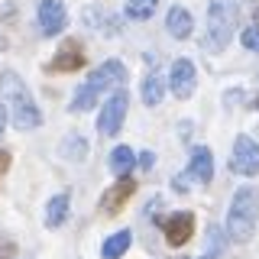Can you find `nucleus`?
I'll use <instances>...</instances> for the list:
<instances>
[{"instance_id": "1a4fd4ad", "label": "nucleus", "mask_w": 259, "mask_h": 259, "mask_svg": "<svg viewBox=\"0 0 259 259\" xmlns=\"http://www.w3.org/2000/svg\"><path fill=\"white\" fill-rule=\"evenodd\" d=\"M194 84H198V71H194V65L188 59H178L172 65V75H168V88H172V94L178 101H188L194 94Z\"/></svg>"}, {"instance_id": "bb28decb", "label": "nucleus", "mask_w": 259, "mask_h": 259, "mask_svg": "<svg viewBox=\"0 0 259 259\" xmlns=\"http://www.w3.org/2000/svg\"><path fill=\"white\" fill-rule=\"evenodd\" d=\"M253 20H256L253 26H259V4H256V10H253Z\"/></svg>"}, {"instance_id": "f8f14e48", "label": "nucleus", "mask_w": 259, "mask_h": 259, "mask_svg": "<svg viewBox=\"0 0 259 259\" xmlns=\"http://www.w3.org/2000/svg\"><path fill=\"white\" fill-rule=\"evenodd\" d=\"M188 175H191L198 185H210V178H214V156H210L207 146H194V149H191Z\"/></svg>"}, {"instance_id": "4be33fe9", "label": "nucleus", "mask_w": 259, "mask_h": 259, "mask_svg": "<svg viewBox=\"0 0 259 259\" xmlns=\"http://www.w3.org/2000/svg\"><path fill=\"white\" fill-rule=\"evenodd\" d=\"M240 42L249 49V52H259V26H246L240 32Z\"/></svg>"}, {"instance_id": "cd10ccee", "label": "nucleus", "mask_w": 259, "mask_h": 259, "mask_svg": "<svg viewBox=\"0 0 259 259\" xmlns=\"http://www.w3.org/2000/svg\"><path fill=\"white\" fill-rule=\"evenodd\" d=\"M0 52H7V36H0Z\"/></svg>"}, {"instance_id": "4468645a", "label": "nucleus", "mask_w": 259, "mask_h": 259, "mask_svg": "<svg viewBox=\"0 0 259 259\" xmlns=\"http://www.w3.org/2000/svg\"><path fill=\"white\" fill-rule=\"evenodd\" d=\"M130 243H133V233L130 230H117L113 237L104 240V246H101V256L104 259H120L130 249Z\"/></svg>"}, {"instance_id": "f03ea898", "label": "nucleus", "mask_w": 259, "mask_h": 259, "mask_svg": "<svg viewBox=\"0 0 259 259\" xmlns=\"http://www.w3.org/2000/svg\"><path fill=\"white\" fill-rule=\"evenodd\" d=\"M256 221H259V188L243 185L233 194L230 210H227V237L233 243H246L256 230Z\"/></svg>"}, {"instance_id": "7ed1b4c3", "label": "nucleus", "mask_w": 259, "mask_h": 259, "mask_svg": "<svg viewBox=\"0 0 259 259\" xmlns=\"http://www.w3.org/2000/svg\"><path fill=\"white\" fill-rule=\"evenodd\" d=\"M233 29H237V7L230 0H214L207 7V49L210 52H224L233 39Z\"/></svg>"}, {"instance_id": "a878e982", "label": "nucleus", "mask_w": 259, "mask_h": 259, "mask_svg": "<svg viewBox=\"0 0 259 259\" xmlns=\"http://www.w3.org/2000/svg\"><path fill=\"white\" fill-rule=\"evenodd\" d=\"M4 126H7V107L0 104V133H4Z\"/></svg>"}, {"instance_id": "423d86ee", "label": "nucleus", "mask_w": 259, "mask_h": 259, "mask_svg": "<svg viewBox=\"0 0 259 259\" xmlns=\"http://www.w3.org/2000/svg\"><path fill=\"white\" fill-rule=\"evenodd\" d=\"M84 62H88L84 46H81L78 39H65L59 46V52H55V59L49 62V71H52V75H68V71L84 68Z\"/></svg>"}, {"instance_id": "9b49d317", "label": "nucleus", "mask_w": 259, "mask_h": 259, "mask_svg": "<svg viewBox=\"0 0 259 259\" xmlns=\"http://www.w3.org/2000/svg\"><path fill=\"white\" fill-rule=\"evenodd\" d=\"M133 191H136L133 178H117V185H110V188L101 194V210H104V214H117V210H123V204L133 198Z\"/></svg>"}, {"instance_id": "dca6fc26", "label": "nucleus", "mask_w": 259, "mask_h": 259, "mask_svg": "<svg viewBox=\"0 0 259 259\" xmlns=\"http://www.w3.org/2000/svg\"><path fill=\"white\" fill-rule=\"evenodd\" d=\"M65 217H68V194L62 191V194H55V198L46 204V227L55 230V227L65 224Z\"/></svg>"}, {"instance_id": "0eeeda50", "label": "nucleus", "mask_w": 259, "mask_h": 259, "mask_svg": "<svg viewBox=\"0 0 259 259\" xmlns=\"http://www.w3.org/2000/svg\"><path fill=\"white\" fill-rule=\"evenodd\" d=\"M91 91H107V88H113V91H120V88L126 84V68H123V62H117V59H110V62H104L101 68H94L91 71V78L84 81Z\"/></svg>"}, {"instance_id": "20e7f679", "label": "nucleus", "mask_w": 259, "mask_h": 259, "mask_svg": "<svg viewBox=\"0 0 259 259\" xmlns=\"http://www.w3.org/2000/svg\"><path fill=\"white\" fill-rule=\"evenodd\" d=\"M126 107H130L126 88H120V91H113V94L107 97V104L101 107V113H97V133H104V136H113V133H117V130L123 126Z\"/></svg>"}, {"instance_id": "39448f33", "label": "nucleus", "mask_w": 259, "mask_h": 259, "mask_svg": "<svg viewBox=\"0 0 259 259\" xmlns=\"http://www.w3.org/2000/svg\"><path fill=\"white\" fill-rule=\"evenodd\" d=\"M230 172H237L243 178L259 175V143L253 136H237L233 143V159H230Z\"/></svg>"}, {"instance_id": "393cba45", "label": "nucleus", "mask_w": 259, "mask_h": 259, "mask_svg": "<svg viewBox=\"0 0 259 259\" xmlns=\"http://www.w3.org/2000/svg\"><path fill=\"white\" fill-rule=\"evenodd\" d=\"M7 168H10V152L0 149V172H7Z\"/></svg>"}, {"instance_id": "ddd939ff", "label": "nucleus", "mask_w": 259, "mask_h": 259, "mask_svg": "<svg viewBox=\"0 0 259 259\" xmlns=\"http://www.w3.org/2000/svg\"><path fill=\"white\" fill-rule=\"evenodd\" d=\"M165 29L172 32L175 39H188L191 29H194L191 13L185 10V7H172V10H168V16H165Z\"/></svg>"}, {"instance_id": "2eb2a0df", "label": "nucleus", "mask_w": 259, "mask_h": 259, "mask_svg": "<svg viewBox=\"0 0 259 259\" xmlns=\"http://www.w3.org/2000/svg\"><path fill=\"white\" fill-rule=\"evenodd\" d=\"M136 165V156L130 146H117V149L110 152V172L117 178H130V168Z\"/></svg>"}, {"instance_id": "5701e85b", "label": "nucleus", "mask_w": 259, "mask_h": 259, "mask_svg": "<svg viewBox=\"0 0 259 259\" xmlns=\"http://www.w3.org/2000/svg\"><path fill=\"white\" fill-rule=\"evenodd\" d=\"M13 253H16L13 237H10L7 230H0V259H13Z\"/></svg>"}, {"instance_id": "6e6552de", "label": "nucleus", "mask_w": 259, "mask_h": 259, "mask_svg": "<svg viewBox=\"0 0 259 259\" xmlns=\"http://www.w3.org/2000/svg\"><path fill=\"white\" fill-rule=\"evenodd\" d=\"M162 230H165L168 246H185L194 237V214L191 210H175L168 221H162Z\"/></svg>"}, {"instance_id": "412c9836", "label": "nucleus", "mask_w": 259, "mask_h": 259, "mask_svg": "<svg viewBox=\"0 0 259 259\" xmlns=\"http://www.w3.org/2000/svg\"><path fill=\"white\" fill-rule=\"evenodd\" d=\"M207 256L204 259H214V256H221V227H217V224H210L207 227Z\"/></svg>"}, {"instance_id": "b1692460", "label": "nucleus", "mask_w": 259, "mask_h": 259, "mask_svg": "<svg viewBox=\"0 0 259 259\" xmlns=\"http://www.w3.org/2000/svg\"><path fill=\"white\" fill-rule=\"evenodd\" d=\"M136 162H140V168H143V172H149V168L156 165V152H149V149H146V152H140V159H136Z\"/></svg>"}, {"instance_id": "aec40b11", "label": "nucleus", "mask_w": 259, "mask_h": 259, "mask_svg": "<svg viewBox=\"0 0 259 259\" xmlns=\"http://www.w3.org/2000/svg\"><path fill=\"white\" fill-rule=\"evenodd\" d=\"M62 156H65V159H75V162H84V156H88V143L81 140V136H68V140L62 143Z\"/></svg>"}, {"instance_id": "9d476101", "label": "nucleus", "mask_w": 259, "mask_h": 259, "mask_svg": "<svg viewBox=\"0 0 259 259\" xmlns=\"http://www.w3.org/2000/svg\"><path fill=\"white\" fill-rule=\"evenodd\" d=\"M39 29L42 36H59L68 23V13H65V4L62 0H39Z\"/></svg>"}, {"instance_id": "6ab92c4d", "label": "nucleus", "mask_w": 259, "mask_h": 259, "mask_svg": "<svg viewBox=\"0 0 259 259\" xmlns=\"http://www.w3.org/2000/svg\"><path fill=\"white\" fill-rule=\"evenodd\" d=\"M91 107H97V91H91L88 84H81L78 91H75V97H71V110L84 113V110H91Z\"/></svg>"}, {"instance_id": "f257e3e1", "label": "nucleus", "mask_w": 259, "mask_h": 259, "mask_svg": "<svg viewBox=\"0 0 259 259\" xmlns=\"http://www.w3.org/2000/svg\"><path fill=\"white\" fill-rule=\"evenodd\" d=\"M0 101L13 104V126L16 130H36L42 123V113H39L29 88L23 84V78L16 71H4L0 75Z\"/></svg>"}, {"instance_id": "a211bd4d", "label": "nucleus", "mask_w": 259, "mask_h": 259, "mask_svg": "<svg viewBox=\"0 0 259 259\" xmlns=\"http://www.w3.org/2000/svg\"><path fill=\"white\" fill-rule=\"evenodd\" d=\"M156 7H159V0H126L123 13L130 20H149V16L156 13Z\"/></svg>"}, {"instance_id": "f3484780", "label": "nucleus", "mask_w": 259, "mask_h": 259, "mask_svg": "<svg viewBox=\"0 0 259 259\" xmlns=\"http://www.w3.org/2000/svg\"><path fill=\"white\" fill-rule=\"evenodd\" d=\"M140 94H143V104H146V107H159V104H162V78L156 75V71H149V75L143 78Z\"/></svg>"}, {"instance_id": "c85d7f7f", "label": "nucleus", "mask_w": 259, "mask_h": 259, "mask_svg": "<svg viewBox=\"0 0 259 259\" xmlns=\"http://www.w3.org/2000/svg\"><path fill=\"white\" fill-rule=\"evenodd\" d=\"M256 104H259V101H256Z\"/></svg>"}]
</instances>
